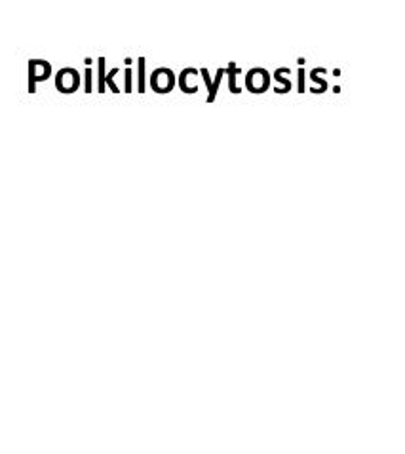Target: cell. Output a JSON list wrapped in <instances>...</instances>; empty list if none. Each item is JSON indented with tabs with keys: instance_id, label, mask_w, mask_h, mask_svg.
Instances as JSON below:
<instances>
[{
	"instance_id": "obj_1",
	"label": "cell",
	"mask_w": 405,
	"mask_h": 454,
	"mask_svg": "<svg viewBox=\"0 0 405 454\" xmlns=\"http://www.w3.org/2000/svg\"><path fill=\"white\" fill-rule=\"evenodd\" d=\"M175 86V74L170 69H164L160 67L153 74H151V88L156 93H170Z\"/></svg>"
},
{
	"instance_id": "obj_2",
	"label": "cell",
	"mask_w": 405,
	"mask_h": 454,
	"mask_svg": "<svg viewBox=\"0 0 405 454\" xmlns=\"http://www.w3.org/2000/svg\"><path fill=\"white\" fill-rule=\"evenodd\" d=\"M56 86L61 93H73L78 90L80 86V74L76 69H71V67H67V69H61L56 76Z\"/></svg>"
},
{
	"instance_id": "obj_3",
	"label": "cell",
	"mask_w": 405,
	"mask_h": 454,
	"mask_svg": "<svg viewBox=\"0 0 405 454\" xmlns=\"http://www.w3.org/2000/svg\"><path fill=\"white\" fill-rule=\"evenodd\" d=\"M52 74V67L48 61L43 59H33L29 63V93H35V84L48 80Z\"/></svg>"
},
{
	"instance_id": "obj_4",
	"label": "cell",
	"mask_w": 405,
	"mask_h": 454,
	"mask_svg": "<svg viewBox=\"0 0 405 454\" xmlns=\"http://www.w3.org/2000/svg\"><path fill=\"white\" fill-rule=\"evenodd\" d=\"M268 73L265 69H251L246 74V88L251 93H263L268 88Z\"/></svg>"
},
{
	"instance_id": "obj_5",
	"label": "cell",
	"mask_w": 405,
	"mask_h": 454,
	"mask_svg": "<svg viewBox=\"0 0 405 454\" xmlns=\"http://www.w3.org/2000/svg\"><path fill=\"white\" fill-rule=\"evenodd\" d=\"M200 74H202V78H204V82H206L208 91H210L206 101L211 103V101H215V98H218V91H219V84H221V80H223L225 69H218V73H215V78H213V80H211L208 69H200Z\"/></svg>"
},
{
	"instance_id": "obj_6",
	"label": "cell",
	"mask_w": 405,
	"mask_h": 454,
	"mask_svg": "<svg viewBox=\"0 0 405 454\" xmlns=\"http://www.w3.org/2000/svg\"><path fill=\"white\" fill-rule=\"evenodd\" d=\"M196 69H185L179 76V86L185 93H196L198 91V82H196Z\"/></svg>"
},
{
	"instance_id": "obj_7",
	"label": "cell",
	"mask_w": 405,
	"mask_h": 454,
	"mask_svg": "<svg viewBox=\"0 0 405 454\" xmlns=\"http://www.w3.org/2000/svg\"><path fill=\"white\" fill-rule=\"evenodd\" d=\"M138 65H139V76H138V91L139 93H145V59L139 58L138 59Z\"/></svg>"
},
{
	"instance_id": "obj_8",
	"label": "cell",
	"mask_w": 405,
	"mask_h": 454,
	"mask_svg": "<svg viewBox=\"0 0 405 454\" xmlns=\"http://www.w3.org/2000/svg\"><path fill=\"white\" fill-rule=\"evenodd\" d=\"M105 58H99V91L101 93H105V88H107V84H105Z\"/></svg>"
},
{
	"instance_id": "obj_9",
	"label": "cell",
	"mask_w": 405,
	"mask_h": 454,
	"mask_svg": "<svg viewBox=\"0 0 405 454\" xmlns=\"http://www.w3.org/2000/svg\"><path fill=\"white\" fill-rule=\"evenodd\" d=\"M116 74H118V69H113L109 74L105 76V84H107V86H111V90H113L115 93H118V91H120V90H118V86L115 84V76H116Z\"/></svg>"
},
{
	"instance_id": "obj_10",
	"label": "cell",
	"mask_w": 405,
	"mask_h": 454,
	"mask_svg": "<svg viewBox=\"0 0 405 454\" xmlns=\"http://www.w3.org/2000/svg\"><path fill=\"white\" fill-rule=\"evenodd\" d=\"M131 76H133V73H131V69L128 67V69L124 71V82H126L124 90H126V93H131Z\"/></svg>"
},
{
	"instance_id": "obj_11",
	"label": "cell",
	"mask_w": 405,
	"mask_h": 454,
	"mask_svg": "<svg viewBox=\"0 0 405 454\" xmlns=\"http://www.w3.org/2000/svg\"><path fill=\"white\" fill-rule=\"evenodd\" d=\"M84 76H86V93H90L91 91V80H93L91 78L93 76L91 74V67H86V74Z\"/></svg>"
}]
</instances>
